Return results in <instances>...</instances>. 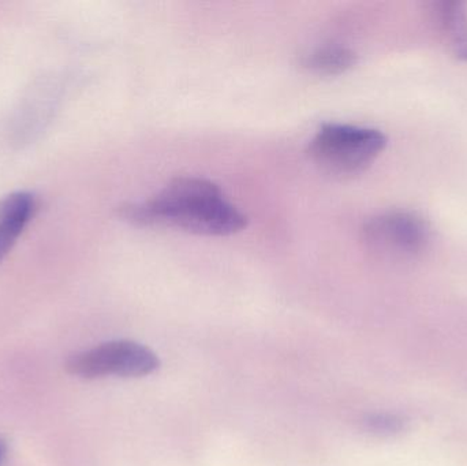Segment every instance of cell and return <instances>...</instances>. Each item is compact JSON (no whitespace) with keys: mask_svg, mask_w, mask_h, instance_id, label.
<instances>
[{"mask_svg":"<svg viewBox=\"0 0 467 466\" xmlns=\"http://www.w3.org/2000/svg\"><path fill=\"white\" fill-rule=\"evenodd\" d=\"M120 216L139 226H170L202 235H232L246 226V216L216 183L204 178L171 181L148 202L120 208Z\"/></svg>","mask_w":467,"mask_h":466,"instance_id":"6da1fadb","label":"cell"},{"mask_svg":"<svg viewBox=\"0 0 467 466\" xmlns=\"http://www.w3.org/2000/svg\"><path fill=\"white\" fill-rule=\"evenodd\" d=\"M387 137L378 129L327 123L310 142L313 161L329 174H361L386 150Z\"/></svg>","mask_w":467,"mask_h":466,"instance_id":"7a4b0ae2","label":"cell"},{"mask_svg":"<svg viewBox=\"0 0 467 466\" xmlns=\"http://www.w3.org/2000/svg\"><path fill=\"white\" fill-rule=\"evenodd\" d=\"M432 227L427 219L411 211L379 213L362 230L367 248L381 259L413 262L432 243Z\"/></svg>","mask_w":467,"mask_h":466,"instance_id":"3957f363","label":"cell"},{"mask_svg":"<svg viewBox=\"0 0 467 466\" xmlns=\"http://www.w3.org/2000/svg\"><path fill=\"white\" fill-rule=\"evenodd\" d=\"M159 366L161 360L150 347L122 339L74 353L66 360L65 368L68 374L81 379H99L148 377Z\"/></svg>","mask_w":467,"mask_h":466,"instance_id":"277c9868","label":"cell"},{"mask_svg":"<svg viewBox=\"0 0 467 466\" xmlns=\"http://www.w3.org/2000/svg\"><path fill=\"white\" fill-rule=\"evenodd\" d=\"M35 211L36 199L29 192H14L0 200V263L22 234Z\"/></svg>","mask_w":467,"mask_h":466,"instance_id":"5b68a950","label":"cell"},{"mask_svg":"<svg viewBox=\"0 0 467 466\" xmlns=\"http://www.w3.org/2000/svg\"><path fill=\"white\" fill-rule=\"evenodd\" d=\"M433 22L443 40L457 59L467 62V13L465 5L444 0L433 5Z\"/></svg>","mask_w":467,"mask_h":466,"instance_id":"8992f818","label":"cell"},{"mask_svg":"<svg viewBox=\"0 0 467 466\" xmlns=\"http://www.w3.org/2000/svg\"><path fill=\"white\" fill-rule=\"evenodd\" d=\"M356 63V52L343 46L321 47L302 60L307 71L318 76H339L350 70Z\"/></svg>","mask_w":467,"mask_h":466,"instance_id":"52a82bcc","label":"cell"},{"mask_svg":"<svg viewBox=\"0 0 467 466\" xmlns=\"http://www.w3.org/2000/svg\"><path fill=\"white\" fill-rule=\"evenodd\" d=\"M365 423H367L368 429L378 432L395 431L400 427V421L389 418V416H372Z\"/></svg>","mask_w":467,"mask_h":466,"instance_id":"ba28073f","label":"cell"},{"mask_svg":"<svg viewBox=\"0 0 467 466\" xmlns=\"http://www.w3.org/2000/svg\"><path fill=\"white\" fill-rule=\"evenodd\" d=\"M5 456V442L0 438V465H2L3 460Z\"/></svg>","mask_w":467,"mask_h":466,"instance_id":"9c48e42d","label":"cell"}]
</instances>
